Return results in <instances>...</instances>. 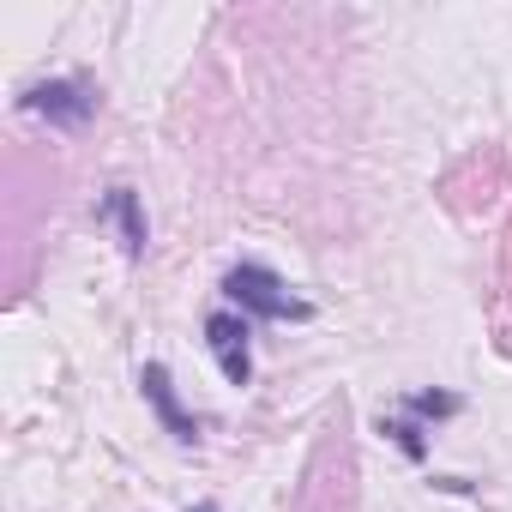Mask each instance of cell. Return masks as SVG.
Wrapping results in <instances>:
<instances>
[{
	"label": "cell",
	"mask_w": 512,
	"mask_h": 512,
	"mask_svg": "<svg viewBox=\"0 0 512 512\" xmlns=\"http://www.w3.org/2000/svg\"><path fill=\"white\" fill-rule=\"evenodd\" d=\"M404 410L422 416V422H446V416H458V398H452V392H410Z\"/></svg>",
	"instance_id": "6"
},
{
	"label": "cell",
	"mask_w": 512,
	"mask_h": 512,
	"mask_svg": "<svg viewBox=\"0 0 512 512\" xmlns=\"http://www.w3.org/2000/svg\"><path fill=\"white\" fill-rule=\"evenodd\" d=\"M380 434H392L404 458H428V440H422V428H416V422H380Z\"/></svg>",
	"instance_id": "7"
},
{
	"label": "cell",
	"mask_w": 512,
	"mask_h": 512,
	"mask_svg": "<svg viewBox=\"0 0 512 512\" xmlns=\"http://www.w3.org/2000/svg\"><path fill=\"white\" fill-rule=\"evenodd\" d=\"M223 302L235 314H247V320H314V308L302 296H290L284 278L266 272V266H235L223 278Z\"/></svg>",
	"instance_id": "1"
},
{
	"label": "cell",
	"mask_w": 512,
	"mask_h": 512,
	"mask_svg": "<svg viewBox=\"0 0 512 512\" xmlns=\"http://www.w3.org/2000/svg\"><path fill=\"white\" fill-rule=\"evenodd\" d=\"M187 512H223V506H211V500H199V506H187Z\"/></svg>",
	"instance_id": "8"
},
{
	"label": "cell",
	"mask_w": 512,
	"mask_h": 512,
	"mask_svg": "<svg viewBox=\"0 0 512 512\" xmlns=\"http://www.w3.org/2000/svg\"><path fill=\"white\" fill-rule=\"evenodd\" d=\"M97 217H109V223L121 229V253H127V260H145L151 223H145V205H139V193H133V187H109V193H103V205H97Z\"/></svg>",
	"instance_id": "5"
},
{
	"label": "cell",
	"mask_w": 512,
	"mask_h": 512,
	"mask_svg": "<svg viewBox=\"0 0 512 512\" xmlns=\"http://www.w3.org/2000/svg\"><path fill=\"white\" fill-rule=\"evenodd\" d=\"M19 103H25L31 115H49L55 127H85V121L97 115V91H91L85 79H49V85H31Z\"/></svg>",
	"instance_id": "3"
},
{
	"label": "cell",
	"mask_w": 512,
	"mask_h": 512,
	"mask_svg": "<svg viewBox=\"0 0 512 512\" xmlns=\"http://www.w3.org/2000/svg\"><path fill=\"white\" fill-rule=\"evenodd\" d=\"M253 326H247V314H235V308H217L211 320H205V350L217 356V368H223V380L229 386H247L253 380Z\"/></svg>",
	"instance_id": "2"
},
{
	"label": "cell",
	"mask_w": 512,
	"mask_h": 512,
	"mask_svg": "<svg viewBox=\"0 0 512 512\" xmlns=\"http://www.w3.org/2000/svg\"><path fill=\"white\" fill-rule=\"evenodd\" d=\"M139 386H145V404L157 410L163 434H175L181 446H193V440H199V422L181 410V398H175V386H169V368H163V362H145V368H139Z\"/></svg>",
	"instance_id": "4"
}]
</instances>
